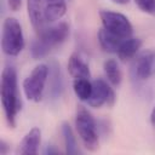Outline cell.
Here are the masks:
<instances>
[{
    "label": "cell",
    "instance_id": "cell-1",
    "mask_svg": "<svg viewBox=\"0 0 155 155\" xmlns=\"http://www.w3.org/2000/svg\"><path fill=\"white\" fill-rule=\"evenodd\" d=\"M28 16L36 31L54 24L67 12L65 0H28Z\"/></svg>",
    "mask_w": 155,
    "mask_h": 155
},
{
    "label": "cell",
    "instance_id": "cell-2",
    "mask_svg": "<svg viewBox=\"0 0 155 155\" xmlns=\"http://www.w3.org/2000/svg\"><path fill=\"white\" fill-rule=\"evenodd\" d=\"M0 96H1V104L6 121L8 126L15 127L16 117L21 109V101L18 98V91H17V73L15 67L12 65H7L2 70Z\"/></svg>",
    "mask_w": 155,
    "mask_h": 155
},
{
    "label": "cell",
    "instance_id": "cell-3",
    "mask_svg": "<svg viewBox=\"0 0 155 155\" xmlns=\"http://www.w3.org/2000/svg\"><path fill=\"white\" fill-rule=\"evenodd\" d=\"M75 127L84 147L90 151H96L99 147L97 122L91 113L82 105H78L75 114Z\"/></svg>",
    "mask_w": 155,
    "mask_h": 155
},
{
    "label": "cell",
    "instance_id": "cell-4",
    "mask_svg": "<svg viewBox=\"0 0 155 155\" xmlns=\"http://www.w3.org/2000/svg\"><path fill=\"white\" fill-rule=\"evenodd\" d=\"M1 48L8 57L18 56L24 48V35L21 23L15 17H7L2 23Z\"/></svg>",
    "mask_w": 155,
    "mask_h": 155
},
{
    "label": "cell",
    "instance_id": "cell-5",
    "mask_svg": "<svg viewBox=\"0 0 155 155\" xmlns=\"http://www.w3.org/2000/svg\"><path fill=\"white\" fill-rule=\"evenodd\" d=\"M48 80V64H38L23 81V92L29 101L39 102L42 98Z\"/></svg>",
    "mask_w": 155,
    "mask_h": 155
},
{
    "label": "cell",
    "instance_id": "cell-6",
    "mask_svg": "<svg viewBox=\"0 0 155 155\" xmlns=\"http://www.w3.org/2000/svg\"><path fill=\"white\" fill-rule=\"evenodd\" d=\"M99 17H101L103 28L107 29L108 31L122 39H127L132 36L133 27L125 15L115 11L102 10L99 12Z\"/></svg>",
    "mask_w": 155,
    "mask_h": 155
},
{
    "label": "cell",
    "instance_id": "cell-7",
    "mask_svg": "<svg viewBox=\"0 0 155 155\" xmlns=\"http://www.w3.org/2000/svg\"><path fill=\"white\" fill-rule=\"evenodd\" d=\"M69 25L65 22H58L38 31V38L50 51L62 45L69 36Z\"/></svg>",
    "mask_w": 155,
    "mask_h": 155
},
{
    "label": "cell",
    "instance_id": "cell-8",
    "mask_svg": "<svg viewBox=\"0 0 155 155\" xmlns=\"http://www.w3.org/2000/svg\"><path fill=\"white\" fill-rule=\"evenodd\" d=\"M92 94L87 103L92 108H101L104 104L111 107L115 103V93L110 85L103 79H97L92 82Z\"/></svg>",
    "mask_w": 155,
    "mask_h": 155
},
{
    "label": "cell",
    "instance_id": "cell-9",
    "mask_svg": "<svg viewBox=\"0 0 155 155\" xmlns=\"http://www.w3.org/2000/svg\"><path fill=\"white\" fill-rule=\"evenodd\" d=\"M155 70V53L154 52H143L138 57L134 58L132 64V74L133 78L144 81L149 79Z\"/></svg>",
    "mask_w": 155,
    "mask_h": 155
},
{
    "label": "cell",
    "instance_id": "cell-10",
    "mask_svg": "<svg viewBox=\"0 0 155 155\" xmlns=\"http://www.w3.org/2000/svg\"><path fill=\"white\" fill-rule=\"evenodd\" d=\"M64 91V79L59 64L56 61L48 63V96L58 99Z\"/></svg>",
    "mask_w": 155,
    "mask_h": 155
},
{
    "label": "cell",
    "instance_id": "cell-11",
    "mask_svg": "<svg viewBox=\"0 0 155 155\" xmlns=\"http://www.w3.org/2000/svg\"><path fill=\"white\" fill-rule=\"evenodd\" d=\"M40 143H41V131L39 127H33L21 140L17 148V154H21V155L38 154Z\"/></svg>",
    "mask_w": 155,
    "mask_h": 155
},
{
    "label": "cell",
    "instance_id": "cell-12",
    "mask_svg": "<svg viewBox=\"0 0 155 155\" xmlns=\"http://www.w3.org/2000/svg\"><path fill=\"white\" fill-rule=\"evenodd\" d=\"M68 71L74 79H90L91 71L88 64L79 53H73L68 61Z\"/></svg>",
    "mask_w": 155,
    "mask_h": 155
},
{
    "label": "cell",
    "instance_id": "cell-13",
    "mask_svg": "<svg viewBox=\"0 0 155 155\" xmlns=\"http://www.w3.org/2000/svg\"><path fill=\"white\" fill-rule=\"evenodd\" d=\"M125 39L108 31L107 29L102 28L99 31H98V41H99V45L105 51V52H109V53H116L121 42L124 41Z\"/></svg>",
    "mask_w": 155,
    "mask_h": 155
},
{
    "label": "cell",
    "instance_id": "cell-14",
    "mask_svg": "<svg viewBox=\"0 0 155 155\" xmlns=\"http://www.w3.org/2000/svg\"><path fill=\"white\" fill-rule=\"evenodd\" d=\"M140 46H142V40L140 39L133 38V36L127 38L121 42L116 54L124 62L125 61H130L136 56V53L139 51Z\"/></svg>",
    "mask_w": 155,
    "mask_h": 155
},
{
    "label": "cell",
    "instance_id": "cell-15",
    "mask_svg": "<svg viewBox=\"0 0 155 155\" xmlns=\"http://www.w3.org/2000/svg\"><path fill=\"white\" fill-rule=\"evenodd\" d=\"M103 69L108 81L113 86H119L122 80V74L119 68V64L115 59H107L103 64Z\"/></svg>",
    "mask_w": 155,
    "mask_h": 155
},
{
    "label": "cell",
    "instance_id": "cell-16",
    "mask_svg": "<svg viewBox=\"0 0 155 155\" xmlns=\"http://www.w3.org/2000/svg\"><path fill=\"white\" fill-rule=\"evenodd\" d=\"M92 88L93 86L90 79H74L73 90L80 101L87 102L92 94Z\"/></svg>",
    "mask_w": 155,
    "mask_h": 155
},
{
    "label": "cell",
    "instance_id": "cell-17",
    "mask_svg": "<svg viewBox=\"0 0 155 155\" xmlns=\"http://www.w3.org/2000/svg\"><path fill=\"white\" fill-rule=\"evenodd\" d=\"M61 131H62V136H63V140H64V145H65V151L68 154H78L79 149H78L76 139H75L74 132L71 130V126L68 122H63Z\"/></svg>",
    "mask_w": 155,
    "mask_h": 155
},
{
    "label": "cell",
    "instance_id": "cell-18",
    "mask_svg": "<svg viewBox=\"0 0 155 155\" xmlns=\"http://www.w3.org/2000/svg\"><path fill=\"white\" fill-rule=\"evenodd\" d=\"M137 7L150 16H155V0H133Z\"/></svg>",
    "mask_w": 155,
    "mask_h": 155
},
{
    "label": "cell",
    "instance_id": "cell-19",
    "mask_svg": "<svg viewBox=\"0 0 155 155\" xmlns=\"http://www.w3.org/2000/svg\"><path fill=\"white\" fill-rule=\"evenodd\" d=\"M7 5L11 11H18L22 5V0H7Z\"/></svg>",
    "mask_w": 155,
    "mask_h": 155
},
{
    "label": "cell",
    "instance_id": "cell-20",
    "mask_svg": "<svg viewBox=\"0 0 155 155\" xmlns=\"http://www.w3.org/2000/svg\"><path fill=\"white\" fill-rule=\"evenodd\" d=\"M7 153H8V145L4 139H1L0 140V154L1 155H6Z\"/></svg>",
    "mask_w": 155,
    "mask_h": 155
},
{
    "label": "cell",
    "instance_id": "cell-21",
    "mask_svg": "<svg viewBox=\"0 0 155 155\" xmlns=\"http://www.w3.org/2000/svg\"><path fill=\"white\" fill-rule=\"evenodd\" d=\"M150 122H151V125L155 127V105H154V108H153V110H151V113H150Z\"/></svg>",
    "mask_w": 155,
    "mask_h": 155
},
{
    "label": "cell",
    "instance_id": "cell-22",
    "mask_svg": "<svg viewBox=\"0 0 155 155\" xmlns=\"http://www.w3.org/2000/svg\"><path fill=\"white\" fill-rule=\"evenodd\" d=\"M57 153V150L56 149H52L51 147L50 148H46V150H45V154H56Z\"/></svg>",
    "mask_w": 155,
    "mask_h": 155
},
{
    "label": "cell",
    "instance_id": "cell-23",
    "mask_svg": "<svg viewBox=\"0 0 155 155\" xmlns=\"http://www.w3.org/2000/svg\"><path fill=\"white\" fill-rule=\"evenodd\" d=\"M113 2H115V4H119V5H125V4H127L130 0H111Z\"/></svg>",
    "mask_w": 155,
    "mask_h": 155
}]
</instances>
